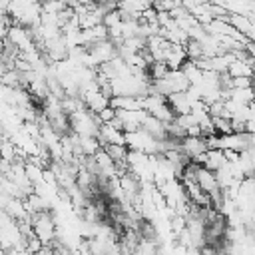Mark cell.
Here are the masks:
<instances>
[{"mask_svg":"<svg viewBox=\"0 0 255 255\" xmlns=\"http://www.w3.org/2000/svg\"><path fill=\"white\" fill-rule=\"evenodd\" d=\"M195 181H197L199 187H201L203 191H207V193H213V191L221 189L219 183H217L215 171L207 169L205 165H197V167H195Z\"/></svg>","mask_w":255,"mask_h":255,"instance_id":"obj_2","label":"cell"},{"mask_svg":"<svg viewBox=\"0 0 255 255\" xmlns=\"http://www.w3.org/2000/svg\"><path fill=\"white\" fill-rule=\"evenodd\" d=\"M102 147L108 151V155H110L116 163H126V157H128V145H124V143H104Z\"/></svg>","mask_w":255,"mask_h":255,"instance_id":"obj_9","label":"cell"},{"mask_svg":"<svg viewBox=\"0 0 255 255\" xmlns=\"http://www.w3.org/2000/svg\"><path fill=\"white\" fill-rule=\"evenodd\" d=\"M179 149L189 159H193V157H197L199 153H203L207 149V143H205V137L203 135H185L179 141Z\"/></svg>","mask_w":255,"mask_h":255,"instance_id":"obj_1","label":"cell"},{"mask_svg":"<svg viewBox=\"0 0 255 255\" xmlns=\"http://www.w3.org/2000/svg\"><path fill=\"white\" fill-rule=\"evenodd\" d=\"M100 147H102V143H100L98 135H80V149L84 155H94Z\"/></svg>","mask_w":255,"mask_h":255,"instance_id":"obj_10","label":"cell"},{"mask_svg":"<svg viewBox=\"0 0 255 255\" xmlns=\"http://www.w3.org/2000/svg\"><path fill=\"white\" fill-rule=\"evenodd\" d=\"M78 96L82 98L84 106H86L90 112H100L104 106H108V104H110V98H108L104 92H100V90L84 92V94H78Z\"/></svg>","mask_w":255,"mask_h":255,"instance_id":"obj_3","label":"cell"},{"mask_svg":"<svg viewBox=\"0 0 255 255\" xmlns=\"http://www.w3.org/2000/svg\"><path fill=\"white\" fill-rule=\"evenodd\" d=\"M141 2H145V4H151V0H141Z\"/></svg>","mask_w":255,"mask_h":255,"instance_id":"obj_13","label":"cell"},{"mask_svg":"<svg viewBox=\"0 0 255 255\" xmlns=\"http://www.w3.org/2000/svg\"><path fill=\"white\" fill-rule=\"evenodd\" d=\"M141 128H143L149 135H153L155 139H163V137L167 135V133H165V122L157 120V118H155V116H151V114H147V116H145V120H143Z\"/></svg>","mask_w":255,"mask_h":255,"instance_id":"obj_8","label":"cell"},{"mask_svg":"<svg viewBox=\"0 0 255 255\" xmlns=\"http://www.w3.org/2000/svg\"><path fill=\"white\" fill-rule=\"evenodd\" d=\"M94 2H98V4H116L118 0H94Z\"/></svg>","mask_w":255,"mask_h":255,"instance_id":"obj_12","label":"cell"},{"mask_svg":"<svg viewBox=\"0 0 255 255\" xmlns=\"http://www.w3.org/2000/svg\"><path fill=\"white\" fill-rule=\"evenodd\" d=\"M98 114V118H100V122L102 124H108V122H112L114 120V116H116V108H112L110 104L108 106H104L100 112H96Z\"/></svg>","mask_w":255,"mask_h":255,"instance_id":"obj_11","label":"cell"},{"mask_svg":"<svg viewBox=\"0 0 255 255\" xmlns=\"http://www.w3.org/2000/svg\"><path fill=\"white\" fill-rule=\"evenodd\" d=\"M110 106L116 110H139L143 108V96H112Z\"/></svg>","mask_w":255,"mask_h":255,"instance_id":"obj_6","label":"cell"},{"mask_svg":"<svg viewBox=\"0 0 255 255\" xmlns=\"http://www.w3.org/2000/svg\"><path fill=\"white\" fill-rule=\"evenodd\" d=\"M187 60V54H185V48L181 44H169L167 52H165V58L163 62L167 64L169 70H177L181 68V64Z\"/></svg>","mask_w":255,"mask_h":255,"instance_id":"obj_5","label":"cell"},{"mask_svg":"<svg viewBox=\"0 0 255 255\" xmlns=\"http://www.w3.org/2000/svg\"><path fill=\"white\" fill-rule=\"evenodd\" d=\"M165 98H167V104L171 106V110L175 112V116H177V114H187V112H191V102H189V98H187L185 92H173V94H169V96H165Z\"/></svg>","mask_w":255,"mask_h":255,"instance_id":"obj_7","label":"cell"},{"mask_svg":"<svg viewBox=\"0 0 255 255\" xmlns=\"http://www.w3.org/2000/svg\"><path fill=\"white\" fill-rule=\"evenodd\" d=\"M0 143H2V135H0Z\"/></svg>","mask_w":255,"mask_h":255,"instance_id":"obj_14","label":"cell"},{"mask_svg":"<svg viewBox=\"0 0 255 255\" xmlns=\"http://www.w3.org/2000/svg\"><path fill=\"white\" fill-rule=\"evenodd\" d=\"M98 139H100L102 145H104V143H124V145H126V135H124V131L118 129L116 126H112L110 122L100 126Z\"/></svg>","mask_w":255,"mask_h":255,"instance_id":"obj_4","label":"cell"}]
</instances>
